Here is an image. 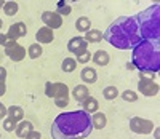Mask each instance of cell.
Returning a JSON list of instances; mask_svg holds the SVG:
<instances>
[{
    "label": "cell",
    "mask_w": 160,
    "mask_h": 139,
    "mask_svg": "<svg viewBox=\"0 0 160 139\" xmlns=\"http://www.w3.org/2000/svg\"><path fill=\"white\" fill-rule=\"evenodd\" d=\"M91 117L85 110L59 114L51 123L53 139H85L91 134Z\"/></svg>",
    "instance_id": "1"
},
{
    "label": "cell",
    "mask_w": 160,
    "mask_h": 139,
    "mask_svg": "<svg viewBox=\"0 0 160 139\" xmlns=\"http://www.w3.org/2000/svg\"><path fill=\"white\" fill-rule=\"evenodd\" d=\"M102 40L117 50H133L142 40L136 16H120L102 32Z\"/></svg>",
    "instance_id": "2"
},
{
    "label": "cell",
    "mask_w": 160,
    "mask_h": 139,
    "mask_svg": "<svg viewBox=\"0 0 160 139\" xmlns=\"http://www.w3.org/2000/svg\"><path fill=\"white\" fill-rule=\"evenodd\" d=\"M131 66L141 74L139 78H152L160 69V43L158 42L141 40L133 48Z\"/></svg>",
    "instance_id": "3"
},
{
    "label": "cell",
    "mask_w": 160,
    "mask_h": 139,
    "mask_svg": "<svg viewBox=\"0 0 160 139\" xmlns=\"http://www.w3.org/2000/svg\"><path fill=\"white\" fill-rule=\"evenodd\" d=\"M138 29L142 40L158 42L160 38V5L155 3L136 15Z\"/></svg>",
    "instance_id": "4"
},
{
    "label": "cell",
    "mask_w": 160,
    "mask_h": 139,
    "mask_svg": "<svg viewBox=\"0 0 160 139\" xmlns=\"http://www.w3.org/2000/svg\"><path fill=\"white\" fill-rule=\"evenodd\" d=\"M45 94H47V98H53V99L69 98V88H68L66 83L47 82L45 83Z\"/></svg>",
    "instance_id": "5"
},
{
    "label": "cell",
    "mask_w": 160,
    "mask_h": 139,
    "mask_svg": "<svg viewBox=\"0 0 160 139\" xmlns=\"http://www.w3.org/2000/svg\"><path fill=\"white\" fill-rule=\"evenodd\" d=\"M128 127L136 134H149L154 131V122L141 118V117H131L128 122Z\"/></svg>",
    "instance_id": "6"
},
{
    "label": "cell",
    "mask_w": 160,
    "mask_h": 139,
    "mask_svg": "<svg viewBox=\"0 0 160 139\" xmlns=\"http://www.w3.org/2000/svg\"><path fill=\"white\" fill-rule=\"evenodd\" d=\"M3 48H5V54L11 61L19 62L26 58V48L21 47L19 43H16V42H7Z\"/></svg>",
    "instance_id": "7"
},
{
    "label": "cell",
    "mask_w": 160,
    "mask_h": 139,
    "mask_svg": "<svg viewBox=\"0 0 160 139\" xmlns=\"http://www.w3.org/2000/svg\"><path fill=\"white\" fill-rule=\"evenodd\" d=\"M138 90L144 96H157L158 94V83H155L152 78H139Z\"/></svg>",
    "instance_id": "8"
},
{
    "label": "cell",
    "mask_w": 160,
    "mask_h": 139,
    "mask_svg": "<svg viewBox=\"0 0 160 139\" xmlns=\"http://www.w3.org/2000/svg\"><path fill=\"white\" fill-rule=\"evenodd\" d=\"M42 21L45 24V27H50V29H59L62 26V18L59 16V13L56 11H43L42 13Z\"/></svg>",
    "instance_id": "9"
},
{
    "label": "cell",
    "mask_w": 160,
    "mask_h": 139,
    "mask_svg": "<svg viewBox=\"0 0 160 139\" xmlns=\"http://www.w3.org/2000/svg\"><path fill=\"white\" fill-rule=\"evenodd\" d=\"M68 50L78 56V54H83L85 51H88V43L85 42L83 37H72L69 42H68Z\"/></svg>",
    "instance_id": "10"
},
{
    "label": "cell",
    "mask_w": 160,
    "mask_h": 139,
    "mask_svg": "<svg viewBox=\"0 0 160 139\" xmlns=\"http://www.w3.org/2000/svg\"><path fill=\"white\" fill-rule=\"evenodd\" d=\"M26 34H28V27H26L24 22H15L10 26V29L7 32V38L8 42H16L18 38L24 37Z\"/></svg>",
    "instance_id": "11"
},
{
    "label": "cell",
    "mask_w": 160,
    "mask_h": 139,
    "mask_svg": "<svg viewBox=\"0 0 160 139\" xmlns=\"http://www.w3.org/2000/svg\"><path fill=\"white\" fill-rule=\"evenodd\" d=\"M35 38H37V43H51L53 38H55V34H53V31L50 29V27H40V29L37 31L35 34Z\"/></svg>",
    "instance_id": "12"
},
{
    "label": "cell",
    "mask_w": 160,
    "mask_h": 139,
    "mask_svg": "<svg viewBox=\"0 0 160 139\" xmlns=\"http://www.w3.org/2000/svg\"><path fill=\"white\" fill-rule=\"evenodd\" d=\"M80 104H82V110H85L87 114H95V112H98V109H99L98 99L93 98V96H88V98L83 102H80Z\"/></svg>",
    "instance_id": "13"
},
{
    "label": "cell",
    "mask_w": 160,
    "mask_h": 139,
    "mask_svg": "<svg viewBox=\"0 0 160 139\" xmlns=\"http://www.w3.org/2000/svg\"><path fill=\"white\" fill-rule=\"evenodd\" d=\"M31 131H34V125L31 123V122H28V120H22V122H19L18 123V127H16V130H15V133H16V136L18 137H26Z\"/></svg>",
    "instance_id": "14"
},
{
    "label": "cell",
    "mask_w": 160,
    "mask_h": 139,
    "mask_svg": "<svg viewBox=\"0 0 160 139\" xmlns=\"http://www.w3.org/2000/svg\"><path fill=\"white\" fill-rule=\"evenodd\" d=\"M106 125H108V118L102 112H95L91 115V127L93 130H102Z\"/></svg>",
    "instance_id": "15"
},
{
    "label": "cell",
    "mask_w": 160,
    "mask_h": 139,
    "mask_svg": "<svg viewBox=\"0 0 160 139\" xmlns=\"http://www.w3.org/2000/svg\"><path fill=\"white\" fill-rule=\"evenodd\" d=\"M80 78L83 80V83H95L98 80V74L93 67H83L82 72H80Z\"/></svg>",
    "instance_id": "16"
},
{
    "label": "cell",
    "mask_w": 160,
    "mask_h": 139,
    "mask_svg": "<svg viewBox=\"0 0 160 139\" xmlns=\"http://www.w3.org/2000/svg\"><path fill=\"white\" fill-rule=\"evenodd\" d=\"M7 117L11 118V120H15L16 123H19L24 118V110L19 106H11V107L7 109Z\"/></svg>",
    "instance_id": "17"
},
{
    "label": "cell",
    "mask_w": 160,
    "mask_h": 139,
    "mask_svg": "<svg viewBox=\"0 0 160 139\" xmlns=\"http://www.w3.org/2000/svg\"><path fill=\"white\" fill-rule=\"evenodd\" d=\"M91 59H93V62L95 64H98V66H108L109 64V61H111V56H109V53L108 51H104V50H98L95 54L91 56Z\"/></svg>",
    "instance_id": "18"
},
{
    "label": "cell",
    "mask_w": 160,
    "mask_h": 139,
    "mask_svg": "<svg viewBox=\"0 0 160 139\" xmlns=\"http://www.w3.org/2000/svg\"><path fill=\"white\" fill-rule=\"evenodd\" d=\"M72 94H74L75 101H78V102H83V101L88 98V96H90V91H88L87 85H77V87L72 90Z\"/></svg>",
    "instance_id": "19"
},
{
    "label": "cell",
    "mask_w": 160,
    "mask_h": 139,
    "mask_svg": "<svg viewBox=\"0 0 160 139\" xmlns=\"http://www.w3.org/2000/svg\"><path fill=\"white\" fill-rule=\"evenodd\" d=\"M75 29H77V32H88L90 29H91V21H90V18H87V16H80V18H77V21H75Z\"/></svg>",
    "instance_id": "20"
},
{
    "label": "cell",
    "mask_w": 160,
    "mask_h": 139,
    "mask_svg": "<svg viewBox=\"0 0 160 139\" xmlns=\"http://www.w3.org/2000/svg\"><path fill=\"white\" fill-rule=\"evenodd\" d=\"M85 42L87 43H98L102 40V32L98 29H90L88 32H85Z\"/></svg>",
    "instance_id": "21"
},
{
    "label": "cell",
    "mask_w": 160,
    "mask_h": 139,
    "mask_svg": "<svg viewBox=\"0 0 160 139\" xmlns=\"http://www.w3.org/2000/svg\"><path fill=\"white\" fill-rule=\"evenodd\" d=\"M42 53H43V48H42V45H38V43H32V45L28 48V54H29L31 59L40 58V56H42Z\"/></svg>",
    "instance_id": "22"
},
{
    "label": "cell",
    "mask_w": 160,
    "mask_h": 139,
    "mask_svg": "<svg viewBox=\"0 0 160 139\" xmlns=\"http://www.w3.org/2000/svg\"><path fill=\"white\" fill-rule=\"evenodd\" d=\"M77 67V61L72 58H64V61L61 62V69L62 72H74Z\"/></svg>",
    "instance_id": "23"
},
{
    "label": "cell",
    "mask_w": 160,
    "mask_h": 139,
    "mask_svg": "<svg viewBox=\"0 0 160 139\" xmlns=\"http://www.w3.org/2000/svg\"><path fill=\"white\" fill-rule=\"evenodd\" d=\"M102 96H104V99H108V101H114L118 96V90L115 87H106L102 90Z\"/></svg>",
    "instance_id": "24"
},
{
    "label": "cell",
    "mask_w": 160,
    "mask_h": 139,
    "mask_svg": "<svg viewBox=\"0 0 160 139\" xmlns=\"http://www.w3.org/2000/svg\"><path fill=\"white\" fill-rule=\"evenodd\" d=\"M3 11H5L7 16H15L18 13V3L16 2H5Z\"/></svg>",
    "instance_id": "25"
},
{
    "label": "cell",
    "mask_w": 160,
    "mask_h": 139,
    "mask_svg": "<svg viewBox=\"0 0 160 139\" xmlns=\"http://www.w3.org/2000/svg\"><path fill=\"white\" fill-rule=\"evenodd\" d=\"M16 127H18V123L15 122V120H11V118H3V130L5 131H8V133H13L16 130Z\"/></svg>",
    "instance_id": "26"
},
{
    "label": "cell",
    "mask_w": 160,
    "mask_h": 139,
    "mask_svg": "<svg viewBox=\"0 0 160 139\" xmlns=\"http://www.w3.org/2000/svg\"><path fill=\"white\" fill-rule=\"evenodd\" d=\"M122 99L127 101V102H135V101H138V94L131 90H127V91L122 93Z\"/></svg>",
    "instance_id": "27"
},
{
    "label": "cell",
    "mask_w": 160,
    "mask_h": 139,
    "mask_svg": "<svg viewBox=\"0 0 160 139\" xmlns=\"http://www.w3.org/2000/svg\"><path fill=\"white\" fill-rule=\"evenodd\" d=\"M91 59V54H90V51H85L83 54H78V56H77V62H82V64H85V62H88Z\"/></svg>",
    "instance_id": "28"
},
{
    "label": "cell",
    "mask_w": 160,
    "mask_h": 139,
    "mask_svg": "<svg viewBox=\"0 0 160 139\" xmlns=\"http://www.w3.org/2000/svg\"><path fill=\"white\" fill-rule=\"evenodd\" d=\"M69 104V98H61V99H55V106L56 107H61V109H64L66 106Z\"/></svg>",
    "instance_id": "29"
},
{
    "label": "cell",
    "mask_w": 160,
    "mask_h": 139,
    "mask_svg": "<svg viewBox=\"0 0 160 139\" xmlns=\"http://www.w3.org/2000/svg\"><path fill=\"white\" fill-rule=\"evenodd\" d=\"M61 15H71V7H68V5H62V3H59V16Z\"/></svg>",
    "instance_id": "30"
},
{
    "label": "cell",
    "mask_w": 160,
    "mask_h": 139,
    "mask_svg": "<svg viewBox=\"0 0 160 139\" xmlns=\"http://www.w3.org/2000/svg\"><path fill=\"white\" fill-rule=\"evenodd\" d=\"M24 139H42V134H40L38 131H35V130H34V131H31L28 136H26Z\"/></svg>",
    "instance_id": "31"
},
{
    "label": "cell",
    "mask_w": 160,
    "mask_h": 139,
    "mask_svg": "<svg viewBox=\"0 0 160 139\" xmlns=\"http://www.w3.org/2000/svg\"><path fill=\"white\" fill-rule=\"evenodd\" d=\"M3 118H7V107L0 102V120H3Z\"/></svg>",
    "instance_id": "32"
},
{
    "label": "cell",
    "mask_w": 160,
    "mask_h": 139,
    "mask_svg": "<svg viewBox=\"0 0 160 139\" xmlns=\"http://www.w3.org/2000/svg\"><path fill=\"white\" fill-rule=\"evenodd\" d=\"M5 78H7V69L0 66V82H5Z\"/></svg>",
    "instance_id": "33"
},
{
    "label": "cell",
    "mask_w": 160,
    "mask_h": 139,
    "mask_svg": "<svg viewBox=\"0 0 160 139\" xmlns=\"http://www.w3.org/2000/svg\"><path fill=\"white\" fill-rule=\"evenodd\" d=\"M8 42V38H7V34H2L0 32V45H3L5 47V43Z\"/></svg>",
    "instance_id": "34"
},
{
    "label": "cell",
    "mask_w": 160,
    "mask_h": 139,
    "mask_svg": "<svg viewBox=\"0 0 160 139\" xmlns=\"http://www.w3.org/2000/svg\"><path fill=\"white\" fill-rule=\"evenodd\" d=\"M7 93V87H5V82H0V96H3Z\"/></svg>",
    "instance_id": "35"
},
{
    "label": "cell",
    "mask_w": 160,
    "mask_h": 139,
    "mask_svg": "<svg viewBox=\"0 0 160 139\" xmlns=\"http://www.w3.org/2000/svg\"><path fill=\"white\" fill-rule=\"evenodd\" d=\"M5 7V2H3V0H0V8H3Z\"/></svg>",
    "instance_id": "36"
},
{
    "label": "cell",
    "mask_w": 160,
    "mask_h": 139,
    "mask_svg": "<svg viewBox=\"0 0 160 139\" xmlns=\"http://www.w3.org/2000/svg\"><path fill=\"white\" fill-rule=\"evenodd\" d=\"M2 26H3V21H2V19H0V29H2Z\"/></svg>",
    "instance_id": "37"
},
{
    "label": "cell",
    "mask_w": 160,
    "mask_h": 139,
    "mask_svg": "<svg viewBox=\"0 0 160 139\" xmlns=\"http://www.w3.org/2000/svg\"><path fill=\"white\" fill-rule=\"evenodd\" d=\"M0 139H2V136H0Z\"/></svg>",
    "instance_id": "38"
}]
</instances>
